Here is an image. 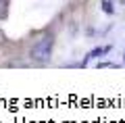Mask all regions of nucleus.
Here are the masks:
<instances>
[{"instance_id":"nucleus-1","label":"nucleus","mask_w":125,"mask_h":123,"mask_svg":"<svg viewBox=\"0 0 125 123\" xmlns=\"http://www.w3.org/2000/svg\"><path fill=\"white\" fill-rule=\"evenodd\" d=\"M52 48H54V38L52 35H42L31 48V58L36 63H48L52 58Z\"/></svg>"},{"instance_id":"nucleus-2","label":"nucleus","mask_w":125,"mask_h":123,"mask_svg":"<svg viewBox=\"0 0 125 123\" xmlns=\"http://www.w3.org/2000/svg\"><path fill=\"white\" fill-rule=\"evenodd\" d=\"M111 50H113V46H111V44H108V46H98V48L90 50V52L85 54V58H83V61H81L77 67H85V65H88V61H92V58H98V56H104V54H108Z\"/></svg>"},{"instance_id":"nucleus-3","label":"nucleus","mask_w":125,"mask_h":123,"mask_svg":"<svg viewBox=\"0 0 125 123\" xmlns=\"http://www.w3.org/2000/svg\"><path fill=\"white\" fill-rule=\"evenodd\" d=\"M100 9L104 15H115V2L113 0H100Z\"/></svg>"},{"instance_id":"nucleus-4","label":"nucleus","mask_w":125,"mask_h":123,"mask_svg":"<svg viewBox=\"0 0 125 123\" xmlns=\"http://www.w3.org/2000/svg\"><path fill=\"white\" fill-rule=\"evenodd\" d=\"M106 67H117L115 63H111V61H102V63H98V69H106Z\"/></svg>"},{"instance_id":"nucleus-5","label":"nucleus","mask_w":125,"mask_h":123,"mask_svg":"<svg viewBox=\"0 0 125 123\" xmlns=\"http://www.w3.org/2000/svg\"><path fill=\"white\" fill-rule=\"evenodd\" d=\"M123 65H125V52H123Z\"/></svg>"}]
</instances>
